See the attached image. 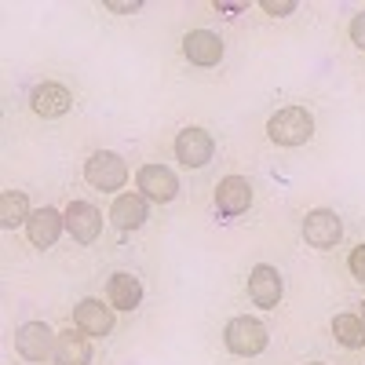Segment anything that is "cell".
Here are the masks:
<instances>
[{
	"label": "cell",
	"instance_id": "15",
	"mask_svg": "<svg viewBox=\"0 0 365 365\" xmlns=\"http://www.w3.org/2000/svg\"><path fill=\"white\" fill-rule=\"evenodd\" d=\"M106 296H110V307L113 311H135L139 303H143V282L135 278V274H113L110 278V289H106Z\"/></svg>",
	"mask_w": 365,
	"mask_h": 365
},
{
	"label": "cell",
	"instance_id": "18",
	"mask_svg": "<svg viewBox=\"0 0 365 365\" xmlns=\"http://www.w3.org/2000/svg\"><path fill=\"white\" fill-rule=\"evenodd\" d=\"M29 197L22 190H4L0 194V223H4L8 230H15L19 223H29Z\"/></svg>",
	"mask_w": 365,
	"mask_h": 365
},
{
	"label": "cell",
	"instance_id": "17",
	"mask_svg": "<svg viewBox=\"0 0 365 365\" xmlns=\"http://www.w3.org/2000/svg\"><path fill=\"white\" fill-rule=\"evenodd\" d=\"M110 220L120 230H139L146 223V201L139 194H120L113 201V208H110Z\"/></svg>",
	"mask_w": 365,
	"mask_h": 365
},
{
	"label": "cell",
	"instance_id": "22",
	"mask_svg": "<svg viewBox=\"0 0 365 365\" xmlns=\"http://www.w3.org/2000/svg\"><path fill=\"white\" fill-rule=\"evenodd\" d=\"M351 41L365 51V11H358V15L351 19Z\"/></svg>",
	"mask_w": 365,
	"mask_h": 365
},
{
	"label": "cell",
	"instance_id": "6",
	"mask_svg": "<svg viewBox=\"0 0 365 365\" xmlns=\"http://www.w3.org/2000/svg\"><path fill=\"white\" fill-rule=\"evenodd\" d=\"M216 154V143L205 128H182L179 139H175V158L187 165V168H205Z\"/></svg>",
	"mask_w": 365,
	"mask_h": 365
},
{
	"label": "cell",
	"instance_id": "10",
	"mask_svg": "<svg viewBox=\"0 0 365 365\" xmlns=\"http://www.w3.org/2000/svg\"><path fill=\"white\" fill-rule=\"evenodd\" d=\"M29 103H34V113L37 117H66L70 113V106H73V96H70V88H63V84H55V81H48V84H41V88H34V96H29Z\"/></svg>",
	"mask_w": 365,
	"mask_h": 365
},
{
	"label": "cell",
	"instance_id": "16",
	"mask_svg": "<svg viewBox=\"0 0 365 365\" xmlns=\"http://www.w3.org/2000/svg\"><path fill=\"white\" fill-rule=\"evenodd\" d=\"M91 361V344L88 336L77 329H66V332H58V340H55V365H88Z\"/></svg>",
	"mask_w": 365,
	"mask_h": 365
},
{
	"label": "cell",
	"instance_id": "5",
	"mask_svg": "<svg viewBox=\"0 0 365 365\" xmlns=\"http://www.w3.org/2000/svg\"><path fill=\"white\" fill-rule=\"evenodd\" d=\"M303 237H307L311 249H332L344 237V223H340L336 212L314 208V212H307V220H303Z\"/></svg>",
	"mask_w": 365,
	"mask_h": 365
},
{
	"label": "cell",
	"instance_id": "24",
	"mask_svg": "<svg viewBox=\"0 0 365 365\" xmlns=\"http://www.w3.org/2000/svg\"><path fill=\"white\" fill-rule=\"evenodd\" d=\"M216 11H241V4H220L216 0Z\"/></svg>",
	"mask_w": 365,
	"mask_h": 365
},
{
	"label": "cell",
	"instance_id": "2",
	"mask_svg": "<svg viewBox=\"0 0 365 365\" xmlns=\"http://www.w3.org/2000/svg\"><path fill=\"white\" fill-rule=\"evenodd\" d=\"M84 179L96 190H120L128 182V165H125V158H120V154H113V150H99V154L88 158Z\"/></svg>",
	"mask_w": 365,
	"mask_h": 365
},
{
	"label": "cell",
	"instance_id": "25",
	"mask_svg": "<svg viewBox=\"0 0 365 365\" xmlns=\"http://www.w3.org/2000/svg\"><path fill=\"white\" fill-rule=\"evenodd\" d=\"M361 307H365V303H361ZM361 322H365V311H361Z\"/></svg>",
	"mask_w": 365,
	"mask_h": 365
},
{
	"label": "cell",
	"instance_id": "1",
	"mask_svg": "<svg viewBox=\"0 0 365 365\" xmlns=\"http://www.w3.org/2000/svg\"><path fill=\"white\" fill-rule=\"evenodd\" d=\"M267 135L278 146H303L314 135V117L303 106H285L267 120Z\"/></svg>",
	"mask_w": 365,
	"mask_h": 365
},
{
	"label": "cell",
	"instance_id": "7",
	"mask_svg": "<svg viewBox=\"0 0 365 365\" xmlns=\"http://www.w3.org/2000/svg\"><path fill=\"white\" fill-rule=\"evenodd\" d=\"M63 216H66V230L73 234V241H81V245H91L103 230V212L88 201H70V208Z\"/></svg>",
	"mask_w": 365,
	"mask_h": 365
},
{
	"label": "cell",
	"instance_id": "13",
	"mask_svg": "<svg viewBox=\"0 0 365 365\" xmlns=\"http://www.w3.org/2000/svg\"><path fill=\"white\" fill-rule=\"evenodd\" d=\"M63 227H66V216H63V212H55V208H37L34 216H29V223H26V234H29V241H34L37 249H51L55 241H58V234H63Z\"/></svg>",
	"mask_w": 365,
	"mask_h": 365
},
{
	"label": "cell",
	"instance_id": "11",
	"mask_svg": "<svg viewBox=\"0 0 365 365\" xmlns=\"http://www.w3.org/2000/svg\"><path fill=\"white\" fill-rule=\"evenodd\" d=\"M249 299L256 303V307H278V299H282V274L259 263L252 267L249 274Z\"/></svg>",
	"mask_w": 365,
	"mask_h": 365
},
{
	"label": "cell",
	"instance_id": "4",
	"mask_svg": "<svg viewBox=\"0 0 365 365\" xmlns=\"http://www.w3.org/2000/svg\"><path fill=\"white\" fill-rule=\"evenodd\" d=\"M55 332L44 325V322H26L19 332H15V351L26 358V361H44V358H55Z\"/></svg>",
	"mask_w": 365,
	"mask_h": 365
},
{
	"label": "cell",
	"instance_id": "3",
	"mask_svg": "<svg viewBox=\"0 0 365 365\" xmlns=\"http://www.w3.org/2000/svg\"><path fill=\"white\" fill-rule=\"evenodd\" d=\"M223 340H227V347H230L234 354L252 358V354H259V351L267 347V325L256 322V318H249V314H245V318H234V322H227Z\"/></svg>",
	"mask_w": 365,
	"mask_h": 365
},
{
	"label": "cell",
	"instance_id": "8",
	"mask_svg": "<svg viewBox=\"0 0 365 365\" xmlns=\"http://www.w3.org/2000/svg\"><path fill=\"white\" fill-rule=\"evenodd\" d=\"M135 179H139V190H143L146 197L161 201V205H168V201L179 194V179H175V172L165 168V165H143Z\"/></svg>",
	"mask_w": 365,
	"mask_h": 365
},
{
	"label": "cell",
	"instance_id": "14",
	"mask_svg": "<svg viewBox=\"0 0 365 365\" xmlns=\"http://www.w3.org/2000/svg\"><path fill=\"white\" fill-rule=\"evenodd\" d=\"M252 205V187H249V179H241V175H227L220 179V187H216V208L223 212V216H241Z\"/></svg>",
	"mask_w": 365,
	"mask_h": 365
},
{
	"label": "cell",
	"instance_id": "19",
	"mask_svg": "<svg viewBox=\"0 0 365 365\" xmlns=\"http://www.w3.org/2000/svg\"><path fill=\"white\" fill-rule=\"evenodd\" d=\"M332 336H336V344L344 347H365V322L358 314H336L332 318Z\"/></svg>",
	"mask_w": 365,
	"mask_h": 365
},
{
	"label": "cell",
	"instance_id": "12",
	"mask_svg": "<svg viewBox=\"0 0 365 365\" xmlns=\"http://www.w3.org/2000/svg\"><path fill=\"white\" fill-rule=\"evenodd\" d=\"M73 325L84 336H106L113 329V307H103V299H81L73 311Z\"/></svg>",
	"mask_w": 365,
	"mask_h": 365
},
{
	"label": "cell",
	"instance_id": "20",
	"mask_svg": "<svg viewBox=\"0 0 365 365\" xmlns=\"http://www.w3.org/2000/svg\"><path fill=\"white\" fill-rule=\"evenodd\" d=\"M267 15H274V19H282V15H292L296 11V0H263L259 4Z\"/></svg>",
	"mask_w": 365,
	"mask_h": 365
},
{
	"label": "cell",
	"instance_id": "9",
	"mask_svg": "<svg viewBox=\"0 0 365 365\" xmlns=\"http://www.w3.org/2000/svg\"><path fill=\"white\" fill-rule=\"evenodd\" d=\"M182 55H187L194 66H216L223 58V41L212 34V29H190V34L182 37Z\"/></svg>",
	"mask_w": 365,
	"mask_h": 365
},
{
	"label": "cell",
	"instance_id": "23",
	"mask_svg": "<svg viewBox=\"0 0 365 365\" xmlns=\"http://www.w3.org/2000/svg\"><path fill=\"white\" fill-rule=\"evenodd\" d=\"M106 8H110V11H120V15H128V11H139L143 4H139V0H110Z\"/></svg>",
	"mask_w": 365,
	"mask_h": 365
},
{
	"label": "cell",
	"instance_id": "21",
	"mask_svg": "<svg viewBox=\"0 0 365 365\" xmlns=\"http://www.w3.org/2000/svg\"><path fill=\"white\" fill-rule=\"evenodd\" d=\"M347 267H351V274L365 285V245H358L354 252H351V259H347Z\"/></svg>",
	"mask_w": 365,
	"mask_h": 365
}]
</instances>
